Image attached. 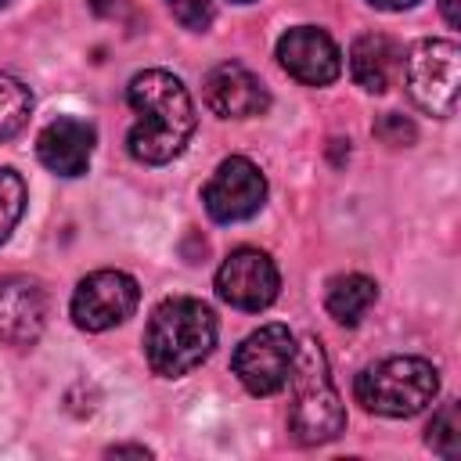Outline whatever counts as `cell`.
Here are the masks:
<instances>
[{"label":"cell","mask_w":461,"mask_h":461,"mask_svg":"<svg viewBox=\"0 0 461 461\" xmlns=\"http://www.w3.org/2000/svg\"><path fill=\"white\" fill-rule=\"evenodd\" d=\"M126 101L137 115L126 151L144 166L173 162L194 133V101L187 86L166 68H144L126 83Z\"/></svg>","instance_id":"cell-1"},{"label":"cell","mask_w":461,"mask_h":461,"mask_svg":"<svg viewBox=\"0 0 461 461\" xmlns=\"http://www.w3.org/2000/svg\"><path fill=\"white\" fill-rule=\"evenodd\" d=\"M216 313L194 295L162 299L144 328V357L158 378H180L194 371L216 346Z\"/></svg>","instance_id":"cell-2"},{"label":"cell","mask_w":461,"mask_h":461,"mask_svg":"<svg viewBox=\"0 0 461 461\" xmlns=\"http://www.w3.org/2000/svg\"><path fill=\"white\" fill-rule=\"evenodd\" d=\"M288 432L299 447H321L346 432V403L331 382L324 346L317 339L295 342V364L288 375Z\"/></svg>","instance_id":"cell-3"},{"label":"cell","mask_w":461,"mask_h":461,"mask_svg":"<svg viewBox=\"0 0 461 461\" xmlns=\"http://www.w3.org/2000/svg\"><path fill=\"white\" fill-rule=\"evenodd\" d=\"M436 393H439V371L425 357L375 360L353 382L357 403L382 418H414L436 400Z\"/></svg>","instance_id":"cell-4"},{"label":"cell","mask_w":461,"mask_h":461,"mask_svg":"<svg viewBox=\"0 0 461 461\" xmlns=\"http://www.w3.org/2000/svg\"><path fill=\"white\" fill-rule=\"evenodd\" d=\"M400 72L411 101L425 115H454L461 79V47L454 40H418L400 61Z\"/></svg>","instance_id":"cell-5"},{"label":"cell","mask_w":461,"mask_h":461,"mask_svg":"<svg viewBox=\"0 0 461 461\" xmlns=\"http://www.w3.org/2000/svg\"><path fill=\"white\" fill-rule=\"evenodd\" d=\"M292 364H295V335L288 331V324L277 321L249 331L230 357V371L252 396L281 393L288 385Z\"/></svg>","instance_id":"cell-6"},{"label":"cell","mask_w":461,"mask_h":461,"mask_svg":"<svg viewBox=\"0 0 461 461\" xmlns=\"http://www.w3.org/2000/svg\"><path fill=\"white\" fill-rule=\"evenodd\" d=\"M202 202H205V212L209 220L216 223H241L249 216H256L267 202V176L263 169L245 158V155H230L223 158L209 184L202 187Z\"/></svg>","instance_id":"cell-7"},{"label":"cell","mask_w":461,"mask_h":461,"mask_svg":"<svg viewBox=\"0 0 461 461\" xmlns=\"http://www.w3.org/2000/svg\"><path fill=\"white\" fill-rule=\"evenodd\" d=\"M140 303V285L126 270H94L72 292V321L83 331H108L122 324Z\"/></svg>","instance_id":"cell-8"},{"label":"cell","mask_w":461,"mask_h":461,"mask_svg":"<svg viewBox=\"0 0 461 461\" xmlns=\"http://www.w3.org/2000/svg\"><path fill=\"white\" fill-rule=\"evenodd\" d=\"M277 292H281V274L263 249L241 245L216 270V295L234 310L259 313L277 299Z\"/></svg>","instance_id":"cell-9"},{"label":"cell","mask_w":461,"mask_h":461,"mask_svg":"<svg viewBox=\"0 0 461 461\" xmlns=\"http://www.w3.org/2000/svg\"><path fill=\"white\" fill-rule=\"evenodd\" d=\"M277 65L303 86H331L342 76V50L324 29L295 25L277 40Z\"/></svg>","instance_id":"cell-10"},{"label":"cell","mask_w":461,"mask_h":461,"mask_svg":"<svg viewBox=\"0 0 461 461\" xmlns=\"http://www.w3.org/2000/svg\"><path fill=\"white\" fill-rule=\"evenodd\" d=\"M50 299L47 288L29 274L0 277V339L7 346H32L47 328Z\"/></svg>","instance_id":"cell-11"},{"label":"cell","mask_w":461,"mask_h":461,"mask_svg":"<svg viewBox=\"0 0 461 461\" xmlns=\"http://www.w3.org/2000/svg\"><path fill=\"white\" fill-rule=\"evenodd\" d=\"M202 101L220 119H252L270 108L263 79L241 61H220L216 68H209L202 83Z\"/></svg>","instance_id":"cell-12"},{"label":"cell","mask_w":461,"mask_h":461,"mask_svg":"<svg viewBox=\"0 0 461 461\" xmlns=\"http://www.w3.org/2000/svg\"><path fill=\"white\" fill-rule=\"evenodd\" d=\"M94 144H97V133L86 119H76V115H58L54 122H47L36 137V155L40 162L58 173V176H83L86 166H90V155H94Z\"/></svg>","instance_id":"cell-13"},{"label":"cell","mask_w":461,"mask_h":461,"mask_svg":"<svg viewBox=\"0 0 461 461\" xmlns=\"http://www.w3.org/2000/svg\"><path fill=\"white\" fill-rule=\"evenodd\" d=\"M400 61H403V50L385 32H364L349 47V76L367 94H385L400 72Z\"/></svg>","instance_id":"cell-14"},{"label":"cell","mask_w":461,"mask_h":461,"mask_svg":"<svg viewBox=\"0 0 461 461\" xmlns=\"http://www.w3.org/2000/svg\"><path fill=\"white\" fill-rule=\"evenodd\" d=\"M378 303V285L367 274H339L324 288V310L339 324H360L367 310Z\"/></svg>","instance_id":"cell-15"},{"label":"cell","mask_w":461,"mask_h":461,"mask_svg":"<svg viewBox=\"0 0 461 461\" xmlns=\"http://www.w3.org/2000/svg\"><path fill=\"white\" fill-rule=\"evenodd\" d=\"M29 112H32L29 86L18 76L0 72V140H11L29 122Z\"/></svg>","instance_id":"cell-16"},{"label":"cell","mask_w":461,"mask_h":461,"mask_svg":"<svg viewBox=\"0 0 461 461\" xmlns=\"http://www.w3.org/2000/svg\"><path fill=\"white\" fill-rule=\"evenodd\" d=\"M425 443H429V450L439 454V457H457V454H461V407H457L454 400L443 403V407L432 414V421H429V429H425Z\"/></svg>","instance_id":"cell-17"},{"label":"cell","mask_w":461,"mask_h":461,"mask_svg":"<svg viewBox=\"0 0 461 461\" xmlns=\"http://www.w3.org/2000/svg\"><path fill=\"white\" fill-rule=\"evenodd\" d=\"M22 212H25V180L14 169L0 166V241L11 238Z\"/></svg>","instance_id":"cell-18"},{"label":"cell","mask_w":461,"mask_h":461,"mask_svg":"<svg viewBox=\"0 0 461 461\" xmlns=\"http://www.w3.org/2000/svg\"><path fill=\"white\" fill-rule=\"evenodd\" d=\"M166 7H169V14H173L184 29H191V32H205V29L212 25V18H216L212 0H166Z\"/></svg>","instance_id":"cell-19"},{"label":"cell","mask_w":461,"mask_h":461,"mask_svg":"<svg viewBox=\"0 0 461 461\" xmlns=\"http://www.w3.org/2000/svg\"><path fill=\"white\" fill-rule=\"evenodd\" d=\"M371 130H375V137H378L382 144H393V148H403V144H411V140L418 137L414 122H411V119H403L400 112H385Z\"/></svg>","instance_id":"cell-20"},{"label":"cell","mask_w":461,"mask_h":461,"mask_svg":"<svg viewBox=\"0 0 461 461\" xmlns=\"http://www.w3.org/2000/svg\"><path fill=\"white\" fill-rule=\"evenodd\" d=\"M108 457H151V450H148V447L122 443V447H108Z\"/></svg>","instance_id":"cell-21"},{"label":"cell","mask_w":461,"mask_h":461,"mask_svg":"<svg viewBox=\"0 0 461 461\" xmlns=\"http://www.w3.org/2000/svg\"><path fill=\"white\" fill-rule=\"evenodd\" d=\"M439 11H443V18H447V25H461V7H457V0H439Z\"/></svg>","instance_id":"cell-22"},{"label":"cell","mask_w":461,"mask_h":461,"mask_svg":"<svg viewBox=\"0 0 461 461\" xmlns=\"http://www.w3.org/2000/svg\"><path fill=\"white\" fill-rule=\"evenodd\" d=\"M367 4L378 7V11H407V7H414L421 0H367Z\"/></svg>","instance_id":"cell-23"},{"label":"cell","mask_w":461,"mask_h":461,"mask_svg":"<svg viewBox=\"0 0 461 461\" xmlns=\"http://www.w3.org/2000/svg\"><path fill=\"white\" fill-rule=\"evenodd\" d=\"M230 4H252V0H230Z\"/></svg>","instance_id":"cell-24"},{"label":"cell","mask_w":461,"mask_h":461,"mask_svg":"<svg viewBox=\"0 0 461 461\" xmlns=\"http://www.w3.org/2000/svg\"><path fill=\"white\" fill-rule=\"evenodd\" d=\"M4 4H7V0H0V7H4Z\"/></svg>","instance_id":"cell-25"}]
</instances>
